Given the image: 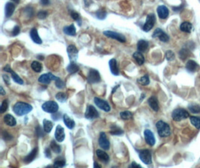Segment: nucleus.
<instances>
[{
  "label": "nucleus",
  "mask_w": 200,
  "mask_h": 168,
  "mask_svg": "<svg viewBox=\"0 0 200 168\" xmlns=\"http://www.w3.org/2000/svg\"><path fill=\"white\" fill-rule=\"evenodd\" d=\"M56 78H57V76H54L51 73H46V74H43L39 77L38 82L44 84H49L52 80L55 81Z\"/></svg>",
  "instance_id": "13"
},
{
  "label": "nucleus",
  "mask_w": 200,
  "mask_h": 168,
  "mask_svg": "<svg viewBox=\"0 0 200 168\" xmlns=\"http://www.w3.org/2000/svg\"><path fill=\"white\" fill-rule=\"evenodd\" d=\"M148 48H149V43H148V41H146V40H140L138 41L137 43L138 51L141 52V53H143V52L146 51Z\"/></svg>",
  "instance_id": "27"
},
{
  "label": "nucleus",
  "mask_w": 200,
  "mask_h": 168,
  "mask_svg": "<svg viewBox=\"0 0 200 168\" xmlns=\"http://www.w3.org/2000/svg\"><path fill=\"white\" fill-rule=\"evenodd\" d=\"M96 154L99 159H100V161L105 162V163L108 162L109 160H110V157H109L108 154L106 153V152H104V150H98L96 151Z\"/></svg>",
  "instance_id": "25"
},
{
  "label": "nucleus",
  "mask_w": 200,
  "mask_h": 168,
  "mask_svg": "<svg viewBox=\"0 0 200 168\" xmlns=\"http://www.w3.org/2000/svg\"><path fill=\"white\" fill-rule=\"evenodd\" d=\"M25 11H26V13H28V17H32V15H33V9L31 7H27L26 9H25Z\"/></svg>",
  "instance_id": "53"
},
{
  "label": "nucleus",
  "mask_w": 200,
  "mask_h": 168,
  "mask_svg": "<svg viewBox=\"0 0 200 168\" xmlns=\"http://www.w3.org/2000/svg\"><path fill=\"white\" fill-rule=\"evenodd\" d=\"M133 59L136 60L137 63L139 65H143L145 62V58L143 56V54H142L141 52H136V53H133Z\"/></svg>",
  "instance_id": "29"
},
{
  "label": "nucleus",
  "mask_w": 200,
  "mask_h": 168,
  "mask_svg": "<svg viewBox=\"0 0 200 168\" xmlns=\"http://www.w3.org/2000/svg\"><path fill=\"white\" fill-rule=\"evenodd\" d=\"M13 2H14V3H18L19 2H20V0H12Z\"/></svg>",
  "instance_id": "62"
},
{
  "label": "nucleus",
  "mask_w": 200,
  "mask_h": 168,
  "mask_svg": "<svg viewBox=\"0 0 200 168\" xmlns=\"http://www.w3.org/2000/svg\"><path fill=\"white\" fill-rule=\"evenodd\" d=\"M99 117V114L96 109L94 106L90 105L87 107L86 111L85 113V117L88 120H94L95 118H98Z\"/></svg>",
  "instance_id": "10"
},
{
  "label": "nucleus",
  "mask_w": 200,
  "mask_h": 168,
  "mask_svg": "<svg viewBox=\"0 0 200 168\" xmlns=\"http://www.w3.org/2000/svg\"><path fill=\"white\" fill-rule=\"evenodd\" d=\"M64 33L67 35L70 36H74L76 35V28L74 25L71 24L68 26H65L63 28Z\"/></svg>",
  "instance_id": "28"
},
{
  "label": "nucleus",
  "mask_w": 200,
  "mask_h": 168,
  "mask_svg": "<svg viewBox=\"0 0 200 168\" xmlns=\"http://www.w3.org/2000/svg\"><path fill=\"white\" fill-rule=\"evenodd\" d=\"M100 73L98 70L95 69H91L89 70L88 76H87V81L89 84H96L100 82Z\"/></svg>",
  "instance_id": "5"
},
{
  "label": "nucleus",
  "mask_w": 200,
  "mask_h": 168,
  "mask_svg": "<svg viewBox=\"0 0 200 168\" xmlns=\"http://www.w3.org/2000/svg\"><path fill=\"white\" fill-rule=\"evenodd\" d=\"M130 167H141V165H138V164H137L136 163L135 161H133V162H132V164L131 165H130Z\"/></svg>",
  "instance_id": "59"
},
{
  "label": "nucleus",
  "mask_w": 200,
  "mask_h": 168,
  "mask_svg": "<svg viewBox=\"0 0 200 168\" xmlns=\"http://www.w3.org/2000/svg\"><path fill=\"white\" fill-rule=\"evenodd\" d=\"M190 122L192 125H194L197 129H200V117H196V116H192L190 117Z\"/></svg>",
  "instance_id": "38"
},
{
  "label": "nucleus",
  "mask_w": 200,
  "mask_h": 168,
  "mask_svg": "<svg viewBox=\"0 0 200 168\" xmlns=\"http://www.w3.org/2000/svg\"><path fill=\"white\" fill-rule=\"evenodd\" d=\"M95 103L100 109L103 110V111H106V112H109L111 110V108H110V105H109V103L105 100L100 99L98 97H95L94 99Z\"/></svg>",
  "instance_id": "11"
},
{
  "label": "nucleus",
  "mask_w": 200,
  "mask_h": 168,
  "mask_svg": "<svg viewBox=\"0 0 200 168\" xmlns=\"http://www.w3.org/2000/svg\"><path fill=\"white\" fill-rule=\"evenodd\" d=\"M38 147H35V148L33 149L32 151L30 153H29L28 155H27L26 157L24 158L23 161H24L27 164H29V163H30V162H32L33 160H34L37 154H38Z\"/></svg>",
  "instance_id": "20"
},
{
  "label": "nucleus",
  "mask_w": 200,
  "mask_h": 168,
  "mask_svg": "<svg viewBox=\"0 0 200 168\" xmlns=\"http://www.w3.org/2000/svg\"><path fill=\"white\" fill-rule=\"evenodd\" d=\"M198 68V64L193 60H189L186 64V69L188 72L193 73L197 70Z\"/></svg>",
  "instance_id": "26"
},
{
  "label": "nucleus",
  "mask_w": 200,
  "mask_h": 168,
  "mask_svg": "<svg viewBox=\"0 0 200 168\" xmlns=\"http://www.w3.org/2000/svg\"><path fill=\"white\" fill-rule=\"evenodd\" d=\"M67 53L71 62H76L77 60L78 59V50L77 47L74 45L68 46L67 49Z\"/></svg>",
  "instance_id": "9"
},
{
  "label": "nucleus",
  "mask_w": 200,
  "mask_h": 168,
  "mask_svg": "<svg viewBox=\"0 0 200 168\" xmlns=\"http://www.w3.org/2000/svg\"><path fill=\"white\" fill-rule=\"evenodd\" d=\"M71 16L72 18L73 19V20H76L77 22V23L79 24V26H80L81 24H82V21H81V19H80V17H79V14L78 13H77L76 11H71Z\"/></svg>",
  "instance_id": "44"
},
{
  "label": "nucleus",
  "mask_w": 200,
  "mask_h": 168,
  "mask_svg": "<svg viewBox=\"0 0 200 168\" xmlns=\"http://www.w3.org/2000/svg\"><path fill=\"white\" fill-rule=\"evenodd\" d=\"M138 82L139 83V84H141L142 85H148V84H149V82H150V80H149V77L148 75H145L144 76L141 77L140 79H138Z\"/></svg>",
  "instance_id": "43"
},
{
  "label": "nucleus",
  "mask_w": 200,
  "mask_h": 168,
  "mask_svg": "<svg viewBox=\"0 0 200 168\" xmlns=\"http://www.w3.org/2000/svg\"><path fill=\"white\" fill-rule=\"evenodd\" d=\"M15 10V5L14 4L12 3H7L6 5H5V16L6 17H10L12 16V14L14 12Z\"/></svg>",
  "instance_id": "21"
},
{
  "label": "nucleus",
  "mask_w": 200,
  "mask_h": 168,
  "mask_svg": "<svg viewBox=\"0 0 200 168\" xmlns=\"http://www.w3.org/2000/svg\"><path fill=\"white\" fill-rule=\"evenodd\" d=\"M152 37L153 38H158L162 42H164V43L168 42L169 40H170V38H169L167 34L163 32L162 29H160V28H157L154 32V33H153Z\"/></svg>",
  "instance_id": "15"
},
{
  "label": "nucleus",
  "mask_w": 200,
  "mask_h": 168,
  "mask_svg": "<svg viewBox=\"0 0 200 168\" xmlns=\"http://www.w3.org/2000/svg\"><path fill=\"white\" fill-rule=\"evenodd\" d=\"M166 59L167 61H172L175 59V54L171 50H168L166 53Z\"/></svg>",
  "instance_id": "48"
},
{
  "label": "nucleus",
  "mask_w": 200,
  "mask_h": 168,
  "mask_svg": "<svg viewBox=\"0 0 200 168\" xmlns=\"http://www.w3.org/2000/svg\"><path fill=\"white\" fill-rule=\"evenodd\" d=\"M55 138L58 142H62L65 138V129L61 125H58L56 126L55 132Z\"/></svg>",
  "instance_id": "14"
},
{
  "label": "nucleus",
  "mask_w": 200,
  "mask_h": 168,
  "mask_svg": "<svg viewBox=\"0 0 200 168\" xmlns=\"http://www.w3.org/2000/svg\"><path fill=\"white\" fill-rule=\"evenodd\" d=\"M56 99H57L58 101H59L60 102H65L68 99V96L65 93L59 92L56 95Z\"/></svg>",
  "instance_id": "41"
},
{
  "label": "nucleus",
  "mask_w": 200,
  "mask_h": 168,
  "mask_svg": "<svg viewBox=\"0 0 200 168\" xmlns=\"http://www.w3.org/2000/svg\"><path fill=\"white\" fill-rule=\"evenodd\" d=\"M65 165H66L65 160L63 158L59 157V158H56V159L55 160V161H54L53 167H65Z\"/></svg>",
  "instance_id": "34"
},
{
  "label": "nucleus",
  "mask_w": 200,
  "mask_h": 168,
  "mask_svg": "<svg viewBox=\"0 0 200 168\" xmlns=\"http://www.w3.org/2000/svg\"><path fill=\"white\" fill-rule=\"evenodd\" d=\"M44 153H45V155H46V158H52V154H51V152H50V149L46 148L45 150V151H44Z\"/></svg>",
  "instance_id": "55"
},
{
  "label": "nucleus",
  "mask_w": 200,
  "mask_h": 168,
  "mask_svg": "<svg viewBox=\"0 0 200 168\" xmlns=\"http://www.w3.org/2000/svg\"><path fill=\"white\" fill-rule=\"evenodd\" d=\"M106 15H107V13L105 11H98L96 13V17L99 20H104L106 17Z\"/></svg>",
  "instance_id": "47"
},
{
  "label": "nucleus",
  "mask_w": 200,
  "mask_h": 168,
  "mask_svg": "<svg viewBox=\"0 0 200 168\" xmlns=\"http://www.w3.org/2000/svg\"><path fill=\"white\" fill-rule=\"evenodd\" d=\"M148 103H149V106L152 110H154V111H158L159 110V105L158 102L157 98L155 96H151L148 100Z\"/></svg>",
  "instance_id": "22"
},
{
  "label": "nucleus",
  "mask_w": 200,
  "mask_h": 168,
  "mask_svg": "<svg viewBox=\"0 0 200 168\" xmlns=\"http://www.w3.org/2000/svg\"><path fill=\"white\" fill-rule=\"evenodd\" d=\"M79 69V67L78 65L76 64V62H71V64L67 67V71L69 73H71V74L78 72Z\"/></svg>",
  "instance_id": "32"
},
{
  "label": "nucleus",
  "mask_w": 200,
  "mask_h": 168,
  "mask_svg": "<svg viewBox=\"0 0 200 168\" xmlns=\"http://www.w3.org/2000/svg\"><path fill=\"white\" fill-rule=\"evenodd\" d=\"M3 138L5 140H11L13 138V137L10 134H8L7 131H4L3 132Z\"/></svg>",
  "instance_id": "51"
},
{
  "label": "nucleus",
  "mask_w": 200,
  "mask_h": 168,
  "mask_svg": "<svg viewBox=\"0 0 200 168\" xmlns=\"http://www.w3.org/2000/svg\"><path fill=\"white\" fill-rule=\"evenodd\" d=\"M109 66H110V71H111L112 74L114 76H118L119 75V69L117 66V62L115 59H112L109 61Z\"/></svg>",
  "instance_id": "18"
},
{
  "label": "nucleus",
  "mask_w": 200,
  "mask_h": 168,
  "mask_svg": "<svg viewBox=\"0 0 200 168\" xmlns=\"http://www.w3.org/2000/svg\"><path fill=\"white\" fill-rule=\"evenodd\" d=\"M8 101L6 99L4 100V101L2 102L1 106H0V112H1L2 114L5 113V112L8 110Z\"/></svg>",
  "instance_id": "46"
},
{
  "label": "nucleus",
  "mask_w": 200,
  "mask_h": 168,
  "mask_svg": "<svg viewBox=\"0 0 200 168\" xmlns=\"http://www.w3.org/2000/svg\"><path fill=\"white\" fill-rule=\"evenodd\" d=\"M31 67H32V69H33V70H34L35 72H36V73H40L42 69L41 64L38 62V61H33V62L32 63V64H31Z\"/></svg>",
  "instance_id": "37"
},
{
  "label": "nucleus",
  "mask_w": 200,
  "mask_h": 168,
  "mask_svg": "<svg viewBox=\"0 0 200 168\" xmlns=\"http://www.w3.org/2000/svg\"><path fill=\"white\" fill-rule=\"evenodd\" d=\"M35 132L36 135L38 137V138H41V137L44 136V133L43 132V129H41V127L40 125H38L37 128L35 129Z\"/></svg>",
  "instance_id": "50"
},
{
  "label": "nucleus",
  "mask_w": 200,
  "mask_h": 168,
  "mask_svg": "<svg viewBox=\"0 0 200 168\" xmlns=\"http://www.w3.org/2000/svg\"><path fill=\"white\" fill-rule=\"evenodd\" d=\"M120 117L122 120H129L133 118V114L131 111H122L120 113Z\"/></svg>",
  "instance_id": "36"
},
{
  "label": "nucleus",
  "mask_w": 200,
  "mask_h": 168,
  "mask_svg": "<svg viewBox=\"0 0 200 168\" xmlns=\"http://www.w3.org/2000/svg\"><path fill=\"white\" fill-rule=\"evenodd\" d=\"M30 38L31 39L33 40L34 43H35L37 44H41L42 43V40L41 39V38L39 37V34H38V30L36 28H33L32 30L30 31Z\"/></svg>",
  "instance_id": "19"
},
{
  "label": "nucleus",
  "mask_w": 200,
  "mask_h": 168,
  "mask_svg": "<svg viewBox=\"0 0 200 168\" xmlns=\"http://www.w3.org/2000/svg\"><path fill=\"white\" fill-rule=\"evenodd\" d=\"M180 29L184 32H187V33H190V32L192 31V29H193V26H192L191 23L189 22H184L183 23L181 24Z\"/></svg>",
  "instance_id": "30"
},
{
  "label": "nucleus",
  "mask_w": 200,
  "mask_h": 168,
  "mask_svg": "<svg viewBox=\"0 0 200 168\" xmlns=\"http://www.w3.org/2000/svg\"><path fill=\"white\" fill-rule=\"evenodd\" d=\"M3 77L4 81H5V82L8 85H9V84H10V79H9L8 76V75H6V74H3Z\"/></svg>",
  "instance_id": "54"
},
{
  "label": "nucleus",
  "mask_w": 200,
  "mask_h": 168,
  "mask_svg": "<svg viewBox=\"0 0 200 168\" xmlns=\"http://www.w3.org/2000/svg\"><path fill=\"white\" fill-rule=\"evenodd\" d=\"M43 125H44V130L46 133H50L51 130L53 129V124L51 121L48 120L44 119L43 121Z\"/></svg>",
  "instance_id": "31"
},
{
  "label": "nucleus",
  "mask_w": 200,
  "mask_h": 168,
  "mask_svg": "<svg viewBox=\"0 0 200 168\" xmlns=\"http://www.w3.org/2000/svg\"><path fill=\"white\" fill-rule=\"evenodd\" d=\"M11 70V67H10V66H9V65H6V66H5V67L3 68V71H4V72H8V73H10Z\"/></svg>",
  "instance_id": "58"
},
{
  "label": "nucleus",
  "mask_w": 200,
  "mask_h": 168,
  "mask_svg": "<svg viewBox=\"0 0 200 168\" xmlns=\"http://www.w3.org/2000/svg\"><path fill=\"white\" fill-rule=\"evenodd\" d=\"M50 148H51V150L56 154H59L62 151L61 146H60L59 144L55 141V140H52L51 141V144H50Z\"/></svg>",
  "instance_id": "35"
},
{
  "label": "nucleus",
  "mask_w": 200,
  "mask_h": 168,
  "mask_svg": "<svg viewBox=\"0 0 200 168\" xmlns=\"http://www.w3.org/2000/svg\"><path fill=\"white\" fill-rule=\"evenodd\" d=\"M38 59H44V57H43V56H41V55H38Z\"/></svg>",
  "instance_id": "63"
},
{
  "label": "nucleus",
  "mask_w": 200,
  "mask_h": 168,
  "mask_svg": "<svg viewBox=\"0 0 200 168\" xmlns=\"http://www.w3.org/2000/svg\"><path fill=\"white\" fill-rule=\"evenodd\" d=\"M94 167H101V166H100V165H98L97 162H95L94 163Z\"/></svg>",
  "instance_id": "61"
},
{
  "label": "nucleus",
  "mask_w": 200,
  "mask_h": 168,
  "mask_svg": "<svg viewBox=\"0 0 200 168\" xmlns=\"http://www.w3.org/2000/svg\"><path fill=\"white\" fill-rule=\"evenodd\" d=\"M42 109L47 113H56L59 110V105L54 101H47L42 105Z\"/></svg>",
  "instance_id": "4"
},
{
  "label": "nucleus",
  "mask_w": 200,
  "mask_h": 168,
  "mask_svg": "<svg viewBox=\"0 0 200 168\" xmlns=\"http://www.w3.org/2000/svg\"><path fill=\"white\" fill-rule=\"evenodd\" d=\"M63 121L66 126L70 129H72L74 128L75 126V122L73 119H71L68 115H63Z\"/></svg>",
  "instance_id": "23"
},
{
  "label": "nucleus",
  "mask_w": 200,
  "mask_h": 168,
  "mask_svg": "<svg viewBox=\"0 0 200 168\" xmlns=\"http://www.w3.org/2000/svg\"><path fill=\"white\" fill-rule=\"evenodd\" d=\"M158 17L160 19H166L169 16V10L165 5H160L157 9Z\"/></svg>",
  "instance_id": "17"
},
{
  "label": "nucleus",
  "mask_w": 200,
  "mask_h": 168,
  "mask_svg": "<svg viewBox=\"0 0 200 168\" xmlns=\"http://www.w3.org/2000/svg\"><path fill=\"white\" fill-rule=\"evenodd\" d=\"M155 20H156V18H155V15L154 13H149V14H148L146 17V21H145V23L143 28V31L145 32H149L154 27Z\"/></svg>",
  "instance_id": "7"
},
{
  "label": "nucleus",
  "mask_w": 200,
  "mask_h": 168,
  "mask_svg": "<svg viewBox=\"0 0 200 168\" xmlns=\"http://www.w3.org/2000/svg\"><path fill=\"white\" fill-rule=\"evenodd\" d=\"M189 117V113L184 109H176L172 111V117L174 120L181 121Z\"/></svg>",
  "instance_id": "3"
},
{
  "label": "nucleus",
  "mask_w": 200,
  "mask_h": 168,
  "mask_svg": "<svg viewBox=\"0 0 200 168\" xmlns=\"http://www.w3.org/2000/svg\"><path fill=\"white\" fill-rule=\"evenodd\" d=\"M110 134L112 135H122L124 134L123 130L116 125H112L110 129Z\"/></svg>",
  "instance_id": "33"
},
{
  "label": "nucleus",
  "mask_w": 200,
  "mask_h": 168,
  "mask_svg": "<svg viewBox=\"0 0 200 168\" xmlns=\"http://www.w3.org/2000/svg\"><path fill=\"white\" fill-rule=\"evenodd\" d=\"M48 16V12L46 11H40L38 13V17L41 20H44Z\"/></svg>",
  "instance_id": "49"
},
{
  "label": "nucleus",
  "mask_w": 200,
  "mask_h": 168,
  "mask_svg": "<svg viewBox=\"0 0 200 168\" xmlns=\"http://www.w3.org/2000/svg\"><path fill=\"white\" fill-rule=\"evenodd\" d=\"M144 137L145 141L149 146H154L155 144V138L152 132L149 129H145L144 131Z\"/></svg>",
  "instance_id": "16"
},
{
  "label": "nucleus",
  "mask_w": 200,
  "mask_h": 168,
  "mask_svg": "<svg viewBox=\"0 0 200 168\" xmlns=\"http://www.w3.org/2000/svg\"><path fill=\"white\" fill-rule=\"evenodd\" d=\"M40 3L42 5L46 6V5H48L50 4V0H41Z\"/></svg>",
  "instance_id": "57"
},
{
  "label": "nucleus",
  "mask_w": 200,
  "mask_h": 168,
  "mask_svg": "<svg viewBox=\"0 0 200 168\" xmlns=\"http://www.w3.org/2000/svg\"><path fill=\"white\" fill-rule=\"evenodd\" d=\"M139 152V157L141 161L145 165H150L151 163V153L150 150L145 149L138 151Z\"/></svg>",
  "instance_id": "6"
},
{
  "label": "nucleus",
  "mask_w": 200,
  "mask_h": 168,
  "mask_svg": "<svg viewBox=\"0 0 200 168\" xmlns=\"http://www.w3.org/2000/svg\"><path fill=\"white\" fill-rule=\"evenodd\" d=\"M20 27H19L18 26H15L14 28L12 30V35L14 37L18 35V34H20Z\"/></svg>",
  "instance_id": "52"
},
{
  "label": "nucleus",
  "mask_w": 200,
  "mask_h": 168,
  "mask_svg": "<svg viewBox=\"0 0 200 168\" xmlns=\"http://www.w3.org/2000/svg\"><path fill=\"white\" fill-rule=\"evenodd\" d=\"M0 94H1V95H5V90H4V89H3V87H0Z\"/></svg>",
  "instance_id": "60"
},
{
  "label": "nucleus",
  "mask_w": 200,
  "mask_h": 168,
  "mask_svg": "<svg viewBox=\"0 0 200 168\" xmlns=\"http://www.w3.org/2000/svg\"><path fill=\"white\" fill-rule=\"evenodd\" d=\"M156 127L158 129V135L160 137H168L171 134L170 125L164 121L160 120L156 123Z\"/></svg>",
  "instance_id": "2"
},
{
  "label": "nucleus",
  "mask_w": 200,
  "mask_h": 168,
  "mask_svg": "<svg viewBox=\"0 0 200 168\" xmlns=\"http://www.w3.org/2000/svg\"><path fill=\"white\" fill-rule=\"evenodd\" d=\"M10 73H11V76H12V79H13L14 81L15 82L17 83V84H23V79H21L20 77L18 75H17V73L14 72V71L11 69Z\"/></svg>",
  "instance_id": "39"
},
{
  "label": "nucleus",
  "mask_w": 200,
  "mask_h": 168,
  "mask_svg": "<svg viewBox=\"0 0 200 168\" xmlns=\"http://www.w3.org/2000/svg\"><path fill=\"white\" fill-rule=\"evenodd\" d=\"M55 82H56V86L58 88H59V89H63V88H65V83L64 82L62 79H60V78H59V77L56 78Z\"/></svg>",
  "instance_id": "45"
},
{
  "label": "nucleus",
  "mask_w": 200,
  "mask_h": 168,
  "mask_svg": "<svg viewBox=\"0 0 200 168\" xmlns=\"http://www.w3.org/2000/svg\"><path fill=\"white\" fill-rule=\"evenodd\" d=\"M99 146L104 150H109L110 147V144L109 140L107 139V137L105 134V132H100V138L98 140Z\"/></svg>",
  "instance_id": "12"
},
{
  "label": "nucleus",
  "mask_w": 200,
  "mask_h": 168,
  "mask_svg": "<svg viewBox=\"0 0 200 168\" xmlns=\"http://www.w3.org/2000/svg\"><path fill=\"white\" fill-rule=\"evenodd\" d=\"M32 110V106L23 102H17L13 107V111L18 116L26 115Z\"/></svg>",
  "instance_id": "1"
},
{
  "label": "nucleus",
  "mask_w": 200,
  "mask_h": 168,
  "mask_svg": "<svg viewBox=\"0 0 200 168\" xmlns=\"http://www.w3.org/2000/svg\"><path fill=\"white\" fill-rule=\"evenodd\" d=\"M188 109L193 114H198L200 112V106L197 104H190L188 106Z\"/></svg>",
  "instance_id": "42"
},
{
  "label": "nucleus",
  "mask_w": 200,
  "mask_h": 168,
  "mask_svg": "<svg viewBox=\"0 0 200 168\" xmlns=\"http://www.w3.org/2000/svg\"><path fill=\"white\" fill-rule=\"evenodd\" d=\"M190 54V53L189 50L187 49H182L181 50H180V52H179V57H180L181 59L184 61V60H186L188 57H189Z\"/></svg>",
  "instance_id": "40"
},
{
  "label": "nucleus",
  "mask_w": 200,
  "mask_h": 168,
  "mask_svg": "<svg viewBox=\"0 0 200 168\" xmlns=\"http://www.w3.org/2000/svg\"><path fill=\"white\" fill-rule=\"evenodd\" d=\"M4 122H5L6 125H9V126H14L17 124L16 120H15L12 115H9V114L4 116Z\"/></svg>",
  "instance_id": "24"
},
{
  "label": "nucleus",
  "mask_w": 200,
  "mask_h": 168,
  "mask_svg": "<svg viewBox=\"0 0 200 168\" xmlns=\"http://www.w3.org/2000/svg\"><path fill=\"white\" fill-rule=\"evenodd\" d=\"M60 117H61V114L60 113H56V114H54L53 115H52V117H53L55 120H59Z\"/></svg>",
  "instance_id": "56"
},
{
  "label": "nucleus",
  "mask_w": 200,
  "mask_h": 168,
  "mask_svg": "<svg viewBox=\"0 0 200 168\" xmlns=\"http://www.w3.org/2000/svg\"><path fill=\"white\" fill-rule=\"evenodd\" d=\"M104 34L107 38H112V39H115L118 41L121 42V43H125L126 41V38L123 35V34L117 33L116 32H112V31H105L104 32Z\"/></svg>",
  "instance_id": "8"
}]
</instances>
